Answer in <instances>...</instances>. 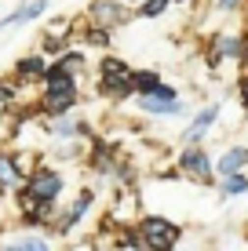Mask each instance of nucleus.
Segmentation results:
<instances>
[{"label":"nucleus","instance_id":"a211bd4d","mask_svg":"<svg viewBox=\"0 0 248 251\" xmlns=\"http://www.w3.org/2000/svg\"><path fill=\"white\" fill-rule=\"evenodd\" d=\"M165 11H168V0H146V4L139 7L142 19H157V15H165Z\"/></svg>","mask_w":248,"mask_h":251},{"label":"nucleus","instance_id":"7ed1b4c3","mask_svg":"<svg viewBox=\"0 0 248 251\" xmlns=\"http://www.w3.org/2000/svg\"><path fill=\"white\" fill-rule=\"evenodd\" d=\"M128 76H132V69H128L121 58H102V91H110V95H132Z\"/></svg>","mask_w":248,"mask_h":251},{"label":"nucleus","instance_id":"aec40b11","mask_svg":"<svg viewBox=\"0 0 248 251\" xmlns=\"http://www.w3.org/2000/svg\"><path fill=\"white\" fill-rule=\"evenodd\" d=\"M11 99H15V88L7 80H0V102H11Z\"/></svg>","mask_w":248,"mask_h":251},{"label":"nucleus","instance_id":"6ab92c4d","mask_svg":"<svg viewBox=\"0 0 248 251\" xmlns=\"http://www.w3.org/2000/svg\"><path fill=\"white\" fill-rule=\"evenodd\" d=\"M51 131H55V135H73V131H81V124H77L73 117H66V120L58 117L55 124H51Z\"/></svg>","mask_w":248,"mask_h":251},{"label":"nucleus","instance_id":"0eeeda50","mask_svg":"<svg viewBox=\"0 0 248 251\" xmlns=\"http://www.w3.org/2000/svg\"><path fill=\"white\" fill-rule=\"evenodd\" d=\"M48 66L51 62H48L44 55H26V58L15 62V76H19V80H44Z\"/></svg>","mask_w":248,"mask_h":251},{"label":"nucleus","instance_id":"4468645a","mask_svg":"<svg viewBox=\"0 0 248 251\" xmlns=\"http://www.w3.org/2000/svg\"><path fill=\"white\" fill-rule=\"evenodd\" d=\"M88 204H91V193L84 189V193L73 201V207H70V215H66V222L58 226V233H70V229H73V222H81L84 215H88Z\"/></svg>","mask_w":248,"mask_h":251},{"label":"nucleus","instance_id":"39448f33","mask_svg":"<svg viewBox=\"0 0 248 251\" xmlns=\"http://www.w3.org/2000/svg\"><path fill=\"white\" fill-rule=\"evenodd\" d=\"M245 168H248V146H230L216 164V175L230 178V175H237V171H245Z\"/></svg>","mask_w":248,"mask_h":251},{"label":"nucleus","instance_id":"1a4fd4ad","mask_svg":"<svg viewBox=\"0 0 248 251\" xmlns=\"http://www.w3.org/2000/svg\"><path fill=\"white\" fill-rule=\"evenodd\" d=\"M91 19L106 22V29H110V25H121L124 22V7L117 4V0H95V4H91Z\"/></svg>","mask_w":248,"mask_h":251},{"label":"nucleus","instance_id":"b1692460","mask_svg":"<svg viewBox=\"0 0 248 251\" xmlns=\"http://www.w3.org/2000/svg\"><path fill=\"white\" fill-rule=\"evenodd\" d=\"M0 201H4V189H0Z\"/></svg>","mask_w":248,"mask_h":251},{"label":"nucleus","instance_id":"9b49d317","mask_svg":"<svg viewBox=\"0 0 248 251\" xmlns=\"http://www.w3.org/2000/svg\"><path fill=\"white\" fill-rule=\"evenodd\" d=\"M77 99H81L77 91H66V95H44V102H40V106H44L48 117H66V113L77 106Z\"/></svg>","mask_w":248,"mask_h":251},{"label":"nucleus","instance_id":"20e7f679","mask_svg":"<svg viewBox=\"0 0 248 251\" xmlns=\"http://www.w3.org/2000/svg\"><path fill=\"white\" fill-rule=\"evenodd\" d=\"M179 164H183V175L197 178V182H208V178H212V160H208V153H204L201 146H190Z\"/></svg>","mask_w":248,"mask_h":251},{"label":"nucleus","instance_id":"423d86ee","mask_svg":"<svg viewBox=\"0 0 248 251\" xmlns=\"http://www.w3.org/2000/svg\"><path fill=\"white\" fill-rule=\"evenodd\" d=\"M44 7H48V0H29V4L15 7L11 15H4V19H0V33L11 29V25H26V22H33L37 15H44Z\"/></svg>","mask_w":248,"mask_h":251},{"label":"nucleus","instance_id":"9d476101","mask_svg":"<svg viewBox=\"0 0 248 251\" xmlns=\"http://www.w3.org/2000/svg\"><path fill=\"white\" fill-rule=\"evenodd\" d=\"M22 182V168H19V157H11V153H0V189H15Z\"/></svg>","mask_w":248,"mask_h":251},{"label":"nucleus","instance_id":"f257e3e1","mask_svg":"<svg viewBox=\"0 0 248 251\" xmlns=\"http://www.w3.org/2000/svg\"><path fill=\"white\" fill-rule=\"evenodd\" d=\"M62 193V175L58 171H33L29 178H26L22 186V211H29V207L37 204H55V197Z\"/></svg>","mask_w":248,"mask_h":251},{"label":"nucleus","instance_id":"6e6552de","mask_svg":"<svg viewBox=\"0 0 248 251\" xmlns=\"http://www.w3.org/2000/svg\"><path fill=\"white\" fill-rule=\"evenodd\" d=\"M44 95H66V91H77V80H73V73H62L58 66H48V73H44Z\"/></svg>","mask_w":248,"mask_h":251},{"label":"nucleus","instance_id":"2eb2a0df","mask_svg":"<svg viewBox=\"0 0 248 251\" xmlns=\"http://www.w3.org/2000/svg\"><path fill=\"white\" fill-rule=\"evenodd\" d=\"M0 251H51V244L44 237H19V240H11V244H4Z\"/></svg>","mask_w":248,"mask_h":251},{"label":"nucleus","instance_id":"f8f14e48","mask_svg":"<svg viewBox=\"0 0 248 251\" xmlns=\"http://www.w3.org/2000/svg\"><path fill=\"white\" fill-rule=\"evenodd\" d=\"M216 117H219V106H208V109H201V113H197V120H193V124L183 131V142H197V138H201L204 131H208L212 124H216Z\"/></svg>","mask_w":248,"mask_h":251},{"label":"nucleus","instance_id":"5701e85b","mask_svg":"<svg viewBox=\"0 0 248 251\" xmlns=\"http://www.w3.org/2000/svg\"><path fill=\"white\" fill-rule=\"evenodd\" d=\"M168 4H172V0H168ZM175 4H186V0H175Z\"/></svg>","mask_w":248,"mask_h":251},{"label":"nucleus","instance_id":"ddd939ff","mask_svg":"<svg viewBox=\"0 0 248 251\" xmlns=\"http://www.w3.org/2000/svg\"><path fill=\"white\" fill-rule=\"evenodd\" d=\"M128 84H132V91H139V99H142V95H153L161 88V76L150 73V69H139V73L128 76Z\"/></svg>","mask_w":248,"mask_h":251},{"label":"nucleus","instance_id":"f3484780","mask_svg":"<svg viewBox=\"0 0 248 251\" xmlns=\"http://www.w3.org/2000/svg\"><path fill=\"white\" fill-rule=\"evenodd\" d=\"M219 193L223 197H237V193H248V175L245 171H237V175H230L219 182Z\"/></svg>","mask_w":248,"mask_h":251},{"label":"nucleus","instance_id":"f03ea898","mask_svg":"<svg viewBox=\"0 0 248 251\" xmlns=\"http://www.w3.org/2000/svg\"><path fill=\"white\" fill-rule=\"evenodd\" d=\"M139 237H142V248L150 251H172L179 244V226L161 215H150V219L139 222Z\"/></svg>","mask_w":248,"mask_h":251},{"label":"nucleus","instance_id":"412c9836","mask_svg":"<svg viewBox=\"0 0 248 251\" xmlns=\"http://www.w3.org/2000/svg\"><path fill=\"white\" fill-rule=\"evenodd\" d=\"M219 11H230V7H237V0H216Z\"/></svg>","mask_w":248,"mask_h":251},{"label":"nucleus","instance_id":"dca6fc26","mask_svg":"<svg viewBox=\"0 0 248 251\" xmlns=\"http://www.w3.org/2000/svg\"><path fill=\"white\" fill-rule=\"evenodd\" d=\"M241 58V40L237 37H219L216 40V55H212V62H219V58Z\"/></svg>","mask_w":248,"mask_h":251},{"label":"nucleus","instance_id":"4be33fe9","mask_svg":"<svg viewBox=\"0 0 248 251\" xmlns=\"http://www.w3.org/2000/svg\"><path fill=\"white\" fill-rule=\"evenodd\" d=\"M241 58H248V37L241 40Z\"/></svg>","mask_w":248,"mask_h":251}]
</instances>
